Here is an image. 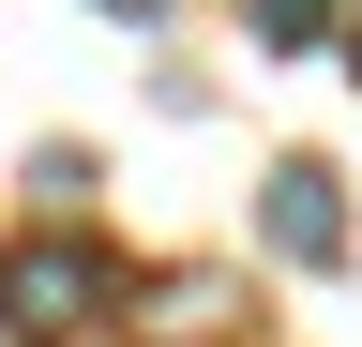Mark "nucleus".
<instances>
[{
	"instance_id": "obj_1",
	"label": "nucleus",
	"mask_w": 362,
	"mask_h": 347,
	"mask_svg": "<svg viewBox=\"0 0 362 347\" xmlns=\"http://www.w3.org/2000/svg\"><path fill=\"white\" fill-rule=\"evenodd\" d=\"M90 302H106V257H90V242H16V257H0V332H76L90 317Z\"/></svg>"
},
{
	"instance_id": "obj_2",
	"label": "nucleus",
	"mask_w": 362,
	"mask_h": 347,
	"mask_svg": "<svg viewBox=\"0 0 362 347\" xmlns=\"http://www.w3.org/2000/svg\"><path fill=\"white\" fill-rule=\"evenodd\" d=\"M257 227H272V257H302V272H332V257H347V182H332V166H272V196H257Z\"/></svg>"
},
{
	"instance_id": "obj_3",
	"label": "nucleus",
	"mask_w": 362,
	"mask_h": 347,
	"mask_svg": "<svg viewBox=\"0 0 362 347\" xmlns=\"http://www.w3.org/2000/svg\"><path fill=\"white\" fill-rule=\"evenodd\" d=\"M257 16V46H317V30H332V0H242Z\"/></svg>"
},
{
	"instance_id": "obj_4",
	"label": "nucleus",
	"mask_w": 362,
	"mask_h": 347,
	"mask_svg": "<svg viewBox=\"0 0 362 347\" xmlns=\"http://www.w3.org/2000/svg\"><path fill=\"white\" fill-rule=\"evenodd\" d=\"M106 16H166V0H106Z\"/></svg>"
}]
</instances>
